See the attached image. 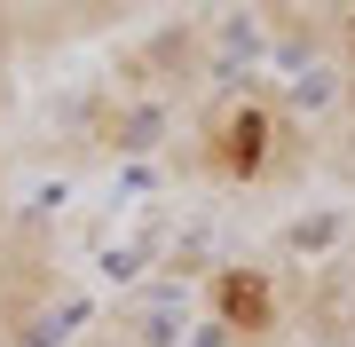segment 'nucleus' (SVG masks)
Instances as JSON below:
<instances>
[{"label": "nucleus", "mask_w": 355, "mask_h": 347, "mask_svg": "<svg viewBox=\"0 0 355 347\" xmlns=\"http://www.w3.org/2000/svg\"><path fill=\"white\" fill-rule=\"evenodd\" d=\"M221 316H237V323H261V316H268L261 284H253V276H221Z\"/></svg>", "instance_id": "f03ea898"}, {"label": "nucleus", "mask_w": 355, "mask_h": 347, "mask_svg": "<svg viewBox=\"0 0 355 347\" xmlns=\"http://www.w3.org/2000/svg\"><path fill=\"white\" fill-rule=\"evenodd\" d=\"M261 142H268V118H261V111H245V118H237V134H229V166L253 174V166H261Z\"/></svg>", "instance_id": "f257e3e1"}]
</instances>
